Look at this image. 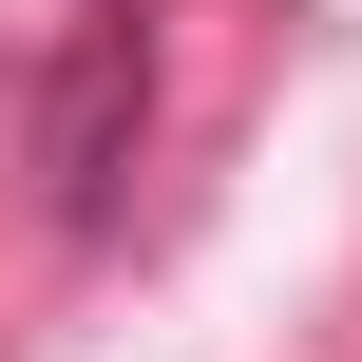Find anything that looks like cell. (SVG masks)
Instances as JSON below:
<instances>
[{"instance_id":"1","label":"cell","mask_w":362,"mask_h":362,"mask_svg":"<svg viewBox=\"0 0 362 362\" xmlns=\"http://www.w3.org/2000/svg\"><path fill=\"white\" fill-rule=\"evenodd\" d=\"M134 153H153V0H76L38 57H19V172L38 210L95 248L134 210Z\"/></svg>"}]
</instances>
